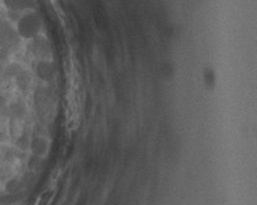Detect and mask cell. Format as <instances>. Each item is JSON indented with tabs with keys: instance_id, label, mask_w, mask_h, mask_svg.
<instances>
[{
	"instance_id": "obj_4",
	"label": "cell",
	"mask_w": 257,
	"mask_h": 205,
	"mask_svg": "<svg viewBox=\"0 0 257 205\" xmlns=\"http://www.w3.org/2000/svg\"><path fill=\"white\" fill-rule=\"evenodd\" d=\"M17 81H19V84L21 88H26L28 84H30V77L26 75V72L19 73V77H17Z\"/></svg>"
},
{
	"instance_id": "obj_2",
	"label": "cell",
	"mask_w": 257,
	"mask_h": 205,
	"mask_svg": "<svg viewBox=\"0 0 257 205\" xmlns=\"http://www.w3.org/2000/svg\"><path fill=\"white\" fill-rule=\"evenodd\" d=\"M36 72L37 76H38L42 81L49 82L54 78L56 71L54 64L49 61V60H41V61L38 62V65H37Z\"/></svg>"
},
{
	"instance_id": "obj_1",
	"label": "cell",
	"mask_w": 257,
	"mask_h": 205,
	"mask_svg": "<svg viewBox=\"0 0 257 205\" xmlns=\"http://www.w3.org/2000/svg\"><path fill=\"white\" fill-rule=\"evenodd\" d=\"M42 19L34 11H27L17 20L16 30L20 37L25 39H34L42 31Z\"/></svg>"
},
{
	"instance_id": "obj_5",
	"label": "cell",
	"mask_w": 257,
	"mask_h": 205,
	"mask_svg": "<svg viewBox=\"0 0 257 205\" xmlns=\"http://www.w3.org/2000/svg\"><path fill=\"white\" fill-rule=\"evenodd\" d=\"M7 110V99L4 96H0V114Z\"/></svg>"
},
{
	"instance_id": "obj_3",
	"label": "cell",
	"mask_w": 257,
	"mask_h": 205,
	"mask_svg": "<svg viewBox=\"0 0 257 205\" xmlns=\"http://www.w3.org/2000/svg\"><path fill=\"white\" fill-rule=\"evenodd\" d=\"M9 9L14 11H21V10H28L32 8L33 2L32 0H4Z\"/></svg>"
},
{
	"instance_id": "obj_6",
	"label": "cell",
	"mask_w": 257,
	"mask_h": 205,
	"mask_svg": "<svg viewBox=\"0 0 257 205\" xmlns=\"http://www.w3.org/2000/svg\"><path fill=\"white\" fill-rule=\"evenodd\" d=\"M3 72V67H2V65H0V73Z\"/></svg>"
}]
</instances>
